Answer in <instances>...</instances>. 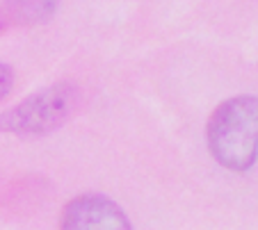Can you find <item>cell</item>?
<instances>
[{"instance_id":"cell-4","label":"cell","mask_w":258,"mask_h":230,"mask_svg":"<svg viewBox=\"0 0 258 230\" xmlns=\"http://www.w3.org/2000/svg\"><path fill=\"white\" fill-rule=\"evenodd\" d=\"M59 0H5V12L14 23L37 25L53 19Z\"/></svg>"},{"instance_id":"cell-1","label":"cell","mask_w":258,"mask_h":230,"mask_svg":"<svg viewBox=\"0 0 258 230\" xmlns=\"http://www.w3.org/2000/svg\"><path fill=\"white\" fill-rule=\"evenodd\" d=\"M208 146L219 164L247 171L258 157V98L235 96L219 105L208 123Z\"/></svg>"},{"instance_id":"cell-3","label":"cell","mask_w":258,"mask_h":230,"mask_svg":"<svg viewBox=\"0 0 258 230\" xmlns=\"http://www.w3.org/2000/svg\"><path fill=\"white\" fill-rule=\"evenodd\" d=\"M59 230H133V225L107 196L85 194L64 207Z\"/></svg>"},{"instance_id":"cell-5","label":"cell","mask_w":258,"mask_h":230,"mask_svg":"<svg viewBox=\"0 0 258 230\" xmlns=\"http://www.w3.org/2000/svg\"><path fill=\"white\" fill-rule=\"evenodd\" d=\"M14 87V71L7 64H0V100L7 98V93Z\"/></svg>"},{"instance_id":"cell-2","label":"cell","mask_w":258,"mask_h":230,"mask_svg":"<svg viewBox=\"0 0 258 230\" xmlns=\"http://www.w3.org/2000/svg\"><path fill=\"white\" fill-rule=\"evenodd\" d=\"M78 89L71 82L50 84L0 114V133L19 137L48 135L67 123L78 107Z\"/></svg>"}]
</instances>
